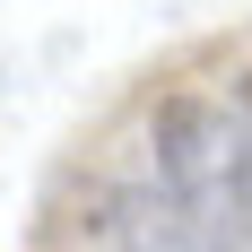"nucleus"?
Returning <instances> with one entry per match:
<instances>
[{"mask_svg":"<svg viewBox=\"0 0 252 252\" xmlns=\"http://www.w3.org/2000/svg\"><path fill=\"white\" fill-rule=\"evenodd\" d=\"M148 191L200 218L209 235L244 244V191H252V148H244V96L218 87H174L148 113Z\"/></svg>","mask_w":252,"mask_h":252,"instance_id":"1","label":"nucleus"}]
</instances>
